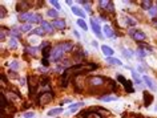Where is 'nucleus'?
<instances>
[{
    "instance_id": "4be33fe9",
    "label": "nucleus",
    "mask_w": 157,
    "mask_h": 118,
    "mask_svg": "<svg viewBox=\"0 0 157 118\" xmlns=\"http://www.w3.org/2000/svg\"><path fill=\"white\" fill-rule=\"evenodd\" d=\"M103 102H108V101H116L117 100V97L116 96H104V97H101L100 98Z\"/></svg>"
},
{
    "instance_id": "0eeeda50",
    "label": "nucleus",
    "mask_w": 157,
    "mask_h": 118,
    "mask_svg": "<svg viewBox=\"0 0 157 118\" xmlns=\"http://www.w3.org/2000/svg\"><path fill=\"white\" fill-rule=\"evenodd\" d=\"M32 16H33V13H31V12H23V13H20L19 15V20L20 21H31V19H32Z\"/></svg>"
},
{
    "instance_id": "aec40b11",
    "label": "nucleus",
    "mask_w": 157,
    "mask_h": 118,
    "mask_svg": "<svg viewBox=\"0 0 157 118\" xmlns=\"http://www.w3.org/2000/svg\"><path fill=\"white\" fill-rule=\"evenodd\" d=\"M32 29V24H29V23H27V24H23L20 27V31L21 32H29V31Z\"/></svg>"
},
{
    "instance_id": "393cba45",
    "label": "nucleus",
    "mask_w": 157,
    "mask_h": 118,
    "mask_svg": "<svg viewBox=\"0 0 157 118\" xmlns=\"http://www.w3.org/2000/svg\"><path fill=\"white\" fill-rule=\"evenodd\" d=\"M59 45L64 49V52L65 50H71V48H72V44H71V42H61V44H59Z\"/></svg>"
},
{
    "instance_id": "7ed1b4c3",
    "label": "nucleus",
    "mask_w": 157,
    "mask_h": 118,
    "mask_svg": "<svg viewBox=\"0 0 157 118\" xmlns=\"http://www.w3.org/2000/svg\"><path fill=\"white\" fill-rule=\"evenodd\" d=\"M129 35H131V36L135 39L136 41H144L145 39H147L145 33L141 32V31H133V29H131V31H129Z\"/></svg>"
},
{
    "instance_id": "39448f33",
    "label": "nucleus",
    "mask_w": 157,
    "mask_h": 118,
    "mask_svg": "<svg viewBox=\"0 0 157 118\" xmlns=\"http://www.w3.org/2000/svg\"><path fill=\"white\" fill-rule=\"evenodd\" d=\"M104 82V78L103 77H99V76H95V77H91L89 78V84L92 86H99V85H103Z\"/></svg>"
},
{
    "instance_id": "b1692460",
    "label": "nucleus",
    "mask_w": 157,
    "mask_h": 118,
    "mask_svg": "<svg viewBox=\"0 0 157 118\" xmlns=\"http://www.w3.org/2000/svg\"><path fill=\"white\" fill-rule=\"evenodd\" d=\"M47 15H48L49 17H53L55 20H56V17L59 16V13H57V11H55V9H48V12H47Z\"/></svg>"
},
{
    "instance_id": "473e14b6",
    "label": "nucleus",
    "mask_w": 157,
    "mask_h": 118,
    "mask_svg": "<svg viewBox=\"0 0 157 118\" xmlns=\"http://www.w3.org/2000/svg\"><path fill=\"white\" fill-rule=\"evenodd\" d=\"M125 21H127L129 25H136V21H135V20H132V19L129 17V16H125Z\"/></svg>"
},
{
    "instance_id": "cd10ccee",
    "label": "nucleus",
    "mask_w": 157,
    "mask_h": 118,
    "mask_svg": "<svg viewBox=\"0 0 157 118\" xmlns=\"http://www.w3.org/2000/svg\"><path fill=\"white\" fill-rule=\"evenodd\" d=\"M124 86L127 88V92H128V93H133V92H135V90L132 89V81H127V82L124 84Z\"/></svg>"
},
{
    "instance_id": "4c0bfd02",
    "label": "nucleus",
    "mask_w": 157,
    "mask_h": 118,
    "mask_svg": "<svg viewBox=\"0 0 157 118\" xmlns=\"http://www.w3.org/2000/svg\"><path fill=\"white\" fill-rule=\"evenodd\" d=\"M35 114L33 113H24V118H33Z\"/></svg>"
},
{
    "instance_id": "a878e982",
    "label": "nucleus",
    "mask_w": 157,
    "mask_h": 118,
    "mask_svg": "<svg viewBox=\"0 0 157 118\" xmlns=\"http://www.w3.org/2000/svg\"><path fill=\"white\" fill-rule=\"evenodd\" d=\"M77 24H78V27H81V29H83V31H87L88 29V27H87V24H85V21L83 20V19H78Z\"/></svg>"
},
{
    "instance_id": "bb28decb",
    "label": "nucleus",
    "mask_w": 157,
    "mask_h": 118,
    "mask_svg": "<svg viewBox=\"0 0 157 118\" xmlns=\"http://www.w3.org/2000/svg\"><path fill=\"white\" fill-rule=\"evenodd\" d=\"M141 6H143V8L144 9H151V7H152V2H149V0H145V2L141 3Z\"/></svg>"
},
{
    "instance_id": "f8f14e48",
    "label": "nucleus",
    "mask_w": 157,
    "mask_h": 118,
    "mask_svg": "<svg viewBox=\"0 0 157 118\" xmlns=\"http://www.w3.org/2000/svg\"><path fill=\"white\" fill-rule=\"evenodd\" d=\"M144 105L145 106H149V105H151V102L153 101V97L151 96V94H149V93H147V92H144Z\"/></svg>"
},
{
    "instance_id": "20e7f679",
    "label": "nucleus",
    "mask_w": 157,
    "mask_h": 118,
    "mask_svg": "<svg viewBox=\"0 0 157 118\" xmlns=\"http://www.w3.org/2000/svg\"><path fill=\"white\" fill-rule=\"evenodd\" d=\"M91 27H92V31L96 33V36L101 37V28H100V24L97 23L96 19H91Z\"/></svg>"
},
{
    "instance_id": "c85d7f7f",
    "label": "nucleus",
    "mask_w": 157,
    "mask_h": 118,
    "mask_svg": "<svg viewBox=\"0 0 157 118\" xmlns=\"http://www.w3.org/2000/svg\"><path fill=\"white\" fill-rule=\"evenodd\" d=\"M10 48L11 49H16L17 48V41L15 40V39H11L10 40Z\"/></svg>"
},
{
    "instance_id": "58836bf2",
    "label": "nucleus",
    "mask_w": 157,
    "mask_h": 118,
    "mask_svg": "<svg viewBox=\"0 0 157 118\" xmlns=\"http://www.w3.org/2000/svg\"><path fill=\"white\" fill-rule=\"evenodd\" d=\"M0 37H2V41L6 40V31H4V28H2V36Z\"/></svg>"
},
{
    "instance_id": "6e6552de",
    "label": "nucleus",
    "mask_w": 157,
    "mask_h": 118,
    "mask_svg": "<svg viewBox=\"0 0 157 118\" xmlns=\"http://www.w3.org/2000/svg\"><path fill=\"white\" fill-rule=\"evenodd\" d=\"M52 27H53V25L49 24L48 21H43V23H41V28L44 29L45 33H52V32H53V28H52Z\"/></svg>"
},
{
    "instance_id": "f257e3e1",
    "label": "nucleus",
    "mask_w": 157,
    "mask_h": 118,
    "mask_svg": "<svg viewBox=\"0 0 157 118\" xmlns=\"http://www.w3.org/2000/svg\"><path fill=\"white\" fill-rule=\"evenodd\" d=\"M63 53H64V49H63L60 45H57L56 48L52 50V53H51V56H52V60L53 61H60L61 57H63Z\"/></svg>"
},
{
    "instance_id": "79ce46f5",
    "label": "nucleus",
    "mask_w": 157,
    "mask_h": 118,
    "mask_svg": "<svg viewBox=\"0 0 157 118\" xmlns=\"http://www.w3.org/2000/svg\"><path fill=\"white\" fill-rule=\"evenodd\" d=\"M139 72H144V68H143V66H139Z\"/></svg>"
},
{
    "instance_id": "ddd939ff",
    "label": "nucleus",
    "mask_w": 157,
    "mask_h": 118,
    "mask_svg": "<svg viewBox=\"0 0 157 118\" xmlns=\"http://www.w3.org/2000/svg\"><path fill=\"white\" fill-rule=\"evenodd\" d=\"M60 113H63V109H61V108H56V109L49 110V112L47 113V114H48L49 117H55V116H59Z\"/></svg>"
},
{
    "instance_id": "ea45409f",
    "label": "nucleus",
    "mask_w": 157,
    "mask_h": 118,
    "mask_svg": "<svg viewBox=\"0 0 157 118\" xmlns=\"http://www.w3.org/2000/svg\"><path fill=\"white\" fill-rule=\"evenodd\" d=\"M6 17V8L4 7H2V19Z\"/></svg>"
},
{
    "instance_id": "f3484780",
    "label": "nucleus",
    "mask_w": 157,
    "mask_h": 118,
    "mask_svg": "<svg viewBox=\"0 0 157 118\" xmlns=\"http://www.w3.org/2000/svg\"><path fill=\"white\" fill-rule=\"evenodd\" d=\"M81 118H101L97 113H93V112H85V114Z\"/></svg>"
},
{
    "instance_id": "5701e85b",
    "label": "nucleus",
    "mask_w": 157,
    "mask_h": 118,
    "mask_svg": "<svg viewBox=\"0 0 157 118\" xmlns=\"http://www.w3.org/2000/svg\"><path fill=\"white\" fill-rule=\"evenodd\" d=\"M132 77H133V80H135V82H136L137 85L141 84V80H140V77H139V73L135 72V70H132Z\"/></svg>"
},
{
    "instance_id": "72a5a7b5",
    "label": "nucleus",
    "mask_w": 157,
    "mask_h": 118,
    "mask_svg": "<svg viewBox=\"0 0 157 118\" xmlns=\"http://www.w3.org/2000/svg\"><path fill=\"white\" fill-rule=\"evenodd\" d=\"M51 4L55 6V8L56 9H60V3H57L56 0H51Z\"/></svg>"
},
{
    "instance_id": "a211bd4d",
    "label": "nucleus",
    "mask_w": 157,
    "mask_h": 118,
    "mask_svg": "<svg viewBox=\"0 0 157 118\" xmlns=\"http://www.w3.org/2000/svg\"><path fill=\"white\" fill-rule=\"evenodd\" d=\"M107 62L108 64H112V65H121V61L117 60V58H115V57H108Z\"/></svg>"
},
{
    "instance_id": "dca6fc26",
    "label": "nucleus",
    "mask_w": 157,
    "mask_h": 118,
    "mask_svg": "<svg viewBox=\"0 0 157 118\" xmlns=\"http://www.w3.org/2000/svg\"><path fill=\"white\" fill-rule=\"evenodd\" d=\"M84 105V102H77V104H73V105H71L69 106V113H73V112H76V110L78 108H81V106Z\"/></svg>"
},
{
    "instance_id": "7c9ffc66",
    "label": "nucleus",
    "mask_w": 157,
    "mask_h": 118,
    "mask_svg": "<svg viewBox=\"0 0 157 118\" xmlns=\"http://www.w3.org/2000/svg\"><path fill=\"white\" fill-rule=\"evenodd\" d=\"M123 54H124L125 57L131 58V57L133 56V52H131V50H129V49H124V50H123Z\"/></svg>"
},
{
    "instance_id": "c756f323",
    "label": "nucleus",
    "mask_w": 157,
    "mask_h": 118,
    "mask_svg": "<svg viewBox=\"0 0 157 118\" xmlns=\"http://www.w3.org/2000/svg\"><path fill=\"white\" fill-rule=\"evenodd\" d=\"M99 4H100L101 8H108L109 4H111V2H108V0H101Z\"/></svg>"
},
{
    "instance_id": "f03ea898",
    "label": "nucleus",
    "mask_w": 157,
    "mask_h": 118,
    "mask_svg": "<svg viewBox=\"0 0 157 118\" xmlns=\"http://www.w3.org/2000/svg\"><path fill=\"white\" fill-rule=\"evenodd\" d=\"M52 93H49V92H43L40 96H39V102H40L41 105H45V104H49L51 101H52Z\"/></svg>"
},
{
    "instance_id": "423d86ee",
    "label": "nucleus",
    "mask_w": 157,
    "mask_h": 118,
    "mask_svg": "<svg viewBox=\"0 0 157 118\" xmlns=\"http://www.w3.org/2000/svg\"><path fill=\"white\" fill-rule=\"evenodd\" d=\"M144 81H145V84L148 85V88L151 89V90H157V85L153 82V80L151 77H148V76H144Z\"/></svg>"
},
{
    "instance_id": "e433bc0d",
    "label": "nucleus",
    "mask_w": 157,
    "mask_h": 118,
    "mask_svg": "<svg viewBox=\"0 0 157 118\" xmlns=\"http://www.w3.org/2000/svg\"><path fill=\"white\" fill-rule=\"evenodd\" d=\"M137 54H139V56H141V57H144L145 56V54H147V52H144V50H141V49H139V50H137V52H136Z\"/></svg>"
},
{
    "instance_id": "c9c22d12",
    "label": "nucleus",
    "mask_w": 157,
    "mask_h": 118,
    "mask_svg": "<svg viewBox=\"0 0 157 118\" xmlns=\"http://www.w3.org/2000/svg\"><path fill=\"white\" fill-rule=\"evenodd\" d=\"M117 80H119V81L121 82V84H125V82H127V80H125V77L120 76V74H119V76H117Z\"/></svg>"
},
{
    "instance_id": "412c9836",
    "label": "nucleus",
    "mask_w": 157,
    "mask_h": 118,
    "mask_svg": "<svg viewBox=\"0 0 157 118\" xmlns=\"http://www.w3.org/2000/svg\"><path fill=\"white\" fill-rule=\"evenodd\" d=\"M51 46L49 45H47L44 49H43V60H47V57L49 56V53H51Z\"/></svg>"
},
{
    "instance_id": "4468645a",
    "label": "nucleus",
    "mask_w": 157,
    "mask_h": 118,
    "mask_svg": "<svg viewBox=\"0 0 157 118\" xmlns=\"http://www.w3.org/2000/svg\"><path fill=\"white\" fill-rule=\"evenodd\" d=\"M104 33H105V36H107V37H113V36H115V33H113V29L109 25H105L104 27Z\"/></svg>"
},
{
    "instance_id": "f704fd0d",
    "label": "nucleus",
    "mask_w": 157,
    "mask_h": 118,
    "mask_svg": "<svg viewBox=\"0 0 157 118\" xmlns=\"http://www.w3.org/2000/svg\"><path fill=\"white\" fill-rule=\"evenodd\" d=\"M11 33H12V36H13V39H16V37H19V35H20V33H19V31H17V29H12V32H11Z\"/></svg>"
},
{
    "instance_id": "9b49d317",
    "label": "nucleus",
    "mask_w": 157,
    "mask_h": 118,
    "mask_svg": "<svg viewBox=\"0 0 157 118\" xmlns=\"http://www.w3.org/2000/svg\"><path fill=\"white\" fill-rule=\"evenodd\" d=\"M39 24V23H43L41 21V15H39V13H33V16L32 19H31V21H29V24Z\"/></svg>"
},
{
    "instance_id": "1a4fd4ad",
    "label": "nucleus",
    "mask_w": 157,
    "mask_h": 118,
    "mask_svg": "<svg viewBox=\"0 0 157 118\" xmlns=\"http://www.w3.org/2000/svg\"><path fill=\"white\" fill-rule=\"evenodd\" d=\"M55 28H57V29H64L65 28V21L64 20H59V19H56V20L53 21V24H52Z\"/></svg>"
},
{
    "instance_id": "2eb2a0df",
    "label": "nucleus",
    "mask_w": 157,
    "mask_h": 118,
    "mask_svg": "<svg viewBox=\"0 0 157 118\" xmlns=\"http://www.w3.org/2000/svg\"><path fill=\"white\" fill-rule=\"evenodd\" d=\"M101 49H103V53L107 54L108 57H111L112 54H113V49H111L108 45H103V46H101Z\"/></svg>"
},
{
    "instance_id": "6ab92c4d",
    "label": "nucleus",
    "mask_w": 157,
    "mask_h": 118,
    "mask_svg": "<svg viewBox=\"0 0 157 118\" xmlns=\"http://www.w3.org/2000/svg\"><path fill=\"white\" fill-rule=\"evenodd\" d=\"M148 12H149V16H151L152 19H155L157 16V6H152Z\"/></svg>"
},
{
    "instance_id": "a19ab883",
    "label": "nucleus",
    "mask_w": 157,
    "mask_h": 118,
    "mask_svg": "<svg viewBox=\"0 0 157 118\" xmlns=\"http://www.w3.org/2000/svg\"><path fill=\"white\" fill-rule=\"evenodd\" d=\"M17 66H19V64H17V62H13V64H12V68H13V69H16Z\"/></svg>"
},
{
    "instance_id": "2f4dec72",
    "label": "nucleus",
    "mask_w": 157,
    "mask_h": 118,
    "mask_svg": "<svg viewBox=\"0 0 157 118\" xmlns=\"http://www.w3.org/2000/svg\"><path fill=\"white\" fill-rule=\"evenodd\" d=\"M32 33H35V35H39V36H43V35H44L45 32H44V29H43V28H39V29H35Z\"/></svg>"
},
{
    "instance_id": "9d476101",
    "label": "nucleus",
    "mask_w": 157,
    "mask_h": 118,
    "mask_svg": "<svg viewBox=\"0 0 157 118\" xmlns=\"http://www.w3.org/2000/svg\"><path fill=\"white\" fill-rule=\"evenodd\" d=\"M72 12L75 15H77V16H80L81 19H84L85 17V12L81 8H78V7H72Z\"/></svg>"
}]
</instances>
